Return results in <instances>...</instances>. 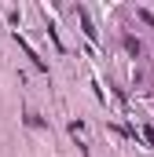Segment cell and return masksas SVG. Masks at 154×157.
I'll return each instance as SVG.
<instances>
[{
	"instance_id": "7a4b0ae2",
	"label": "cell",
	"mask_w": 154,
	"mask_h": 157,
	"mask_svg": "<svg viewBox=\"0 0 154 157\" xmlns=\"http://www.w3.org/2000/svg\"><path fill=\"white\" fill-rule=\"evenodd\" d=\"M143 135H147V143L154 146V128H143Z\"/></svg>"
},
{
	"instance_id": "6da1fadb",
	"label": "cell",
	"mask_w": 154,
	"mask_h": 157,
	"mask_svg": "<svg viewBox=\"0 0 154 157\" xmlns=\"http://www.w3.org/2000/svg\"><path fill=\"white\" fill-rule=\"evenodd\" d=\"M77 18H81V26H84V33L95 40V26H92V18H88V11H84V7H77Z\"/></svg>"
}]
</instances>
